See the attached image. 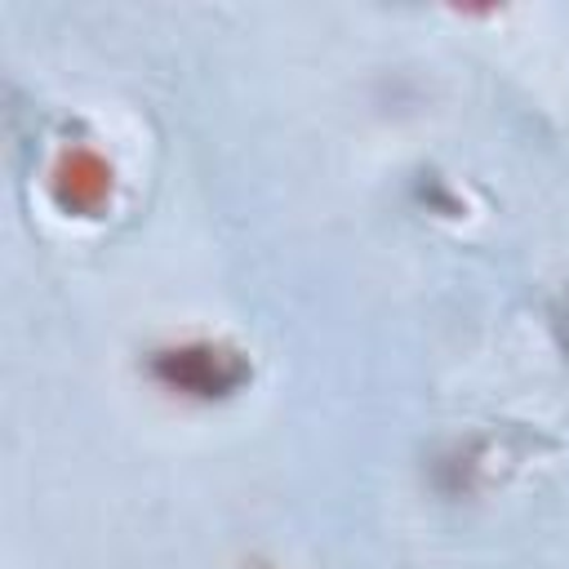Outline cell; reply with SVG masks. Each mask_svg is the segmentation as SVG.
<instances>
[{
    "mask_svg": "<svg viewBox=\"0 0 569 569\" xmlns=\"http://www.w3.org/2000/svg\"><path fill=\"white\" fill-rule=\"evenodd\" d=\"M116 191V173L107 164V156H98L93 147H67L58 160H53V173H49V196L62 213H98Z\"/></svg>",
    "mask_w": 569,
    "mask_h": 569,
    "instance_id": "cell-2",
    "label": "cell"
},
{
    "mask_svg": "<svg viewBox=\"0 0 569 569\" xmlns=\"http://www.w3.org/2000/svg\"><path fill=\"white\" fill-rule=\"evenodd\" d=\"M156 378L169 391L196 396V400H213V396H231L249 365L231 351V347H213V342H187V347H169L156 356Z\"/></svg>",
    "mask_w": 569,
    "mask_h": 569,
    "instance_id": "cell-1",
    "label": "cell"
}]
</instances>
